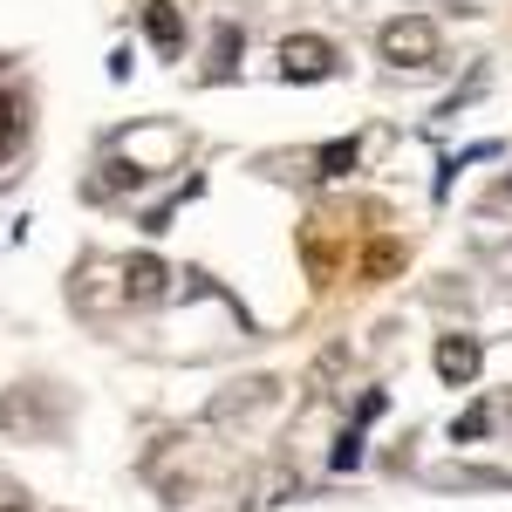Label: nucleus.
<instances>
[{
	"label": "nucleus",
	"instance_id": "0eeeda50",
	"mask_svg": "<svg viewBox=\"0 0 512 512\" xmlns=\"http://www.w3.org/2000/svg\"><path fill=\"white\" fill-rule=\"evenodd\" d=\"M355 158H362V144L355 137H335V144H321V178H342V171H355Z\"/></svg>",
	"mask_w": 512,
	"mask_h": 512
},
{
	"label": "nucleus",
	"instance_id": "f8f14e48",
	"mask_svg": "<svg viewBox=\"0 0 512 512\" xmlns=\"http://www.w3.org/2000/svg\"><path fill=\"white\" fill-rule=\"evenodd\" d=\"M0 512H28V506H0Z\"/></svg>",
	"mask_w": 512,
	"mask_h": 512
},
{
	"label": "nucleus",
	"instance_id": "1a4fd4ad",
	"mask_svg": "<svg viewBox=\"0 0 512 512\" xmlns=\"http://www.w3.org/2000/svg\"><path fill=\"white\" fill-rule=\"evenodd\" d=\"M396 267H403V246H396V239H376V246L362 253V274H369V280L396 274Z\"/></svg>",
	"mask_w": 512,
	"mask_h": 512
},
{
	"label": "nucleus",
	"instance_id": "ddd939ff",
	"mask_svg": "<svg viewBox=\"0 0 512 512\" xmlns=\"http://www.w3.org/2000/svg\"><path fill=\"white\" fill-rule=\"evenodd\" d=\"M0 417H7V410H0Z\"/></svg>",
	"mask_w": 512,
	"mask_h": 512
},
{
	"label": "nucleus",
	"instance_id": "39448f33",
	"mask_svg": "<svg viewBox=\"0 0 512 512\" xmlns=\"http://www.w3.org/2000/svg\"><path fill=\"white\" fill-rule=\"evenodd\" d=\"M123 287H130V301H158V294H164V267L151 260V253H144V260H130Z\"/></svg>",
	"mask_w": 512,
	"mask_h": 512
},
{
	"label": "nucleus",
	"instance_id": "f03ea898",
	"mask_svg": "<svg viewBox=\"0 0 512 512\" xmlns=\"http://www.w3.org/2000/svg\"><path fill=\"white\" fill-rule=\"evenodd\" d=\"M328 69H335V48L321 35H287L280 41V76L287 82H321Z\"/></svg>",
	"mask_w": 512,
	"mask_h": 512
},
{
	"label": "nucleus",
	"instance_id": "20e7f679",
	"mask_svg": "<svg viewBox=\"0 0 512 512\" xmlns=\"http://www.w3.org/2000/svg\"><path fill=\"white\" fill-rule=\"evenodd\" d=\"M144 28H151V41H158L164 55H178V48H185V14H178L171 0H151V7H144Z\"/></svg>",
	"mask_w": 512,
	"mask_h": 512
},
{
	"label": "nucleus",
	"instance_id": "f257e3e1",
	"mask_svg": "<svg viewBox=\"0 0 512 512\" xmlns=\"http://www.w3.org/2000/svg\"><path fill=\"white\" fill-rule=\"evenodd\" d=\"M383 55H390L396 69H431L437 62V28L424 14H403V21L383 28Z\"/></svg>",
	"mask_w": 512,
	"mask_h": 512
},
{
	"label": "nucleus",
	"instance_id": "9d476101",
	"mask_svg": "<svg viewBox=\"0 0 512 512\" xmlns=\"http://www.w3.org/2000/svg\"><path fill=\"white\" fill-rule=\"evenodd\" d=\"M485 431H492V403H472V410L451 424V444H478Z\"/></svg>",
	"mask_w": 512,
	"mask_h": 512
},
{
	"label": "nucleus",
	"instance_id": "7ed1b4c3",
	"mask_svg": "<svg viewBox=\"0 0 512 512\" xmlns=\"http://www.w3.org/2000/svg\"><path fill=\"white\" fill-rule=\"evenodd\" d=\"M478 362H485V349H478L472 335H444V342H437V376H444V383H472Z\"/></svg>",
	"mask_w": 512,
	"mask_h": 512
},
{
	"label": "nucleus",
	"instance_id": "423d86ee",
	"mask_svg": "<svg viewBox=\"0 0 512 512\" xmlns=\"http://www.w3.org/2000/svg\"><path fill=\"white\" fill-rule=\"evenodd\" d=\"M233 55H239V28L233 21H219V35H212V62H205V76H233Z\"/></svg>",
	"mask_w": 512,
	"mask_h": 512
},
{
	"label": "nucleus",
	"instance_id": "6e6552de",
	"mask_svg": "<svg viewBox=\"0 0 512 512\" xmlns=\"http://www.w3.org/2000/svg\"><path fill=\"white\" fill-rule=\"evenodd\" d=\"M14 137H21V96L0 89V164L14 158Z\"/></svg>",
	"mask_w": 512,
	"mask_h": 512
},
{
	"label": "nucleus",
	"instance_id": "9b49d317",
	"mask_svg": "<svg viewBox=\"0 0 512 512\" xmlns=\"http://www.w3.org/2000/svg\"><path fill=\"white\" fill-rule=\"evenodd\" d=\"M355 458H362V437H342V444H335V472H355Z\"/></svg>",
	"mask_w": 512,
	"mask_h": 512
}]
</instances>
